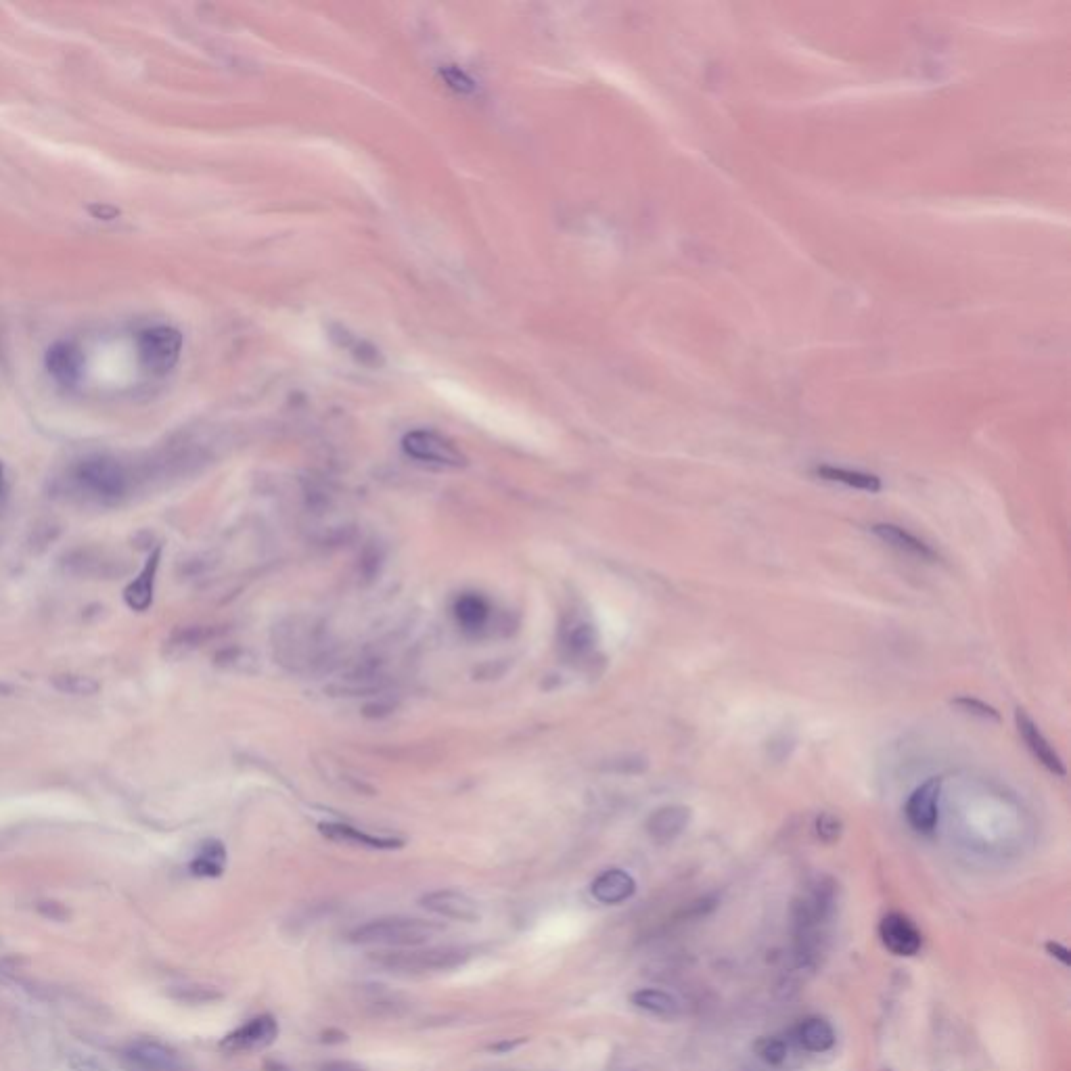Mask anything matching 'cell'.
<instances>
[{"instance_id": "obj_33", "label": "cell", "mask_w": 1071, "mask_h": 1071, "mask_svg": "<svg viewBox=\"0 0 1071 1071\" xmlns=\"http://www.w3.org/2000/svg\"><path fill=\"white\" fill-rule=\"evenodd\" d=\"M321 1071H367V1067H362L354 1061H329L321 1065Z\"/></svg>"}, {"instance_id": "obj_13", "label": "cell", "mask_w": 1071, "mask_h": 1071, "mask_svg": "<svg viewBox=\"0 0 1071 1071\" xmlns=\"http://www.w3.org/2000/svg\"><path fill=\"white\" fill-rule=\"evenodd\" d=\"M44 362H47L49 375L63 387L76 385L82 377V369H84L82 352L74 344H67V341H59V344L51 346Z\"/></svg>"}, {"instance_id": "obj_21", "label": "cell", "mask_w": 1071, "mask_h": 1071, "mask_svg": "<svg viewBox=\"0 0 1071 1071\" xmlns=\"http://www.w3.org/2000/svg\"><path fill=\"white\" fill-rule=\"evenodd\" d=\"M452 613L454 620H457V624L465 632H480L490 622L492 607L482 595H477V592H465V595L454 601Z\"/></svg>"}, {"instance_id": "obj_32", "label": "cell", "mask_w": 1071, "mask_h": 1071, "mask_svg": "<svg viewBox=\"0 0 1071 1071\" xmlns=\"http://www.w3.org/2000/svg\"><path fill=\"white\" fill-rule=\"evenodd\" d=\"M442 76H444L446 84H448L450 88L457 90V93L467 95V93H471V90L475 88V86H473V80H471L465 72H461L459 67H446V70H442Z\"/></svg>"}, {"instance_id": "obj_23", "label": "cell", "mask_w": 1071, "mask_h": 1071, "mask_svg": "<svg viewBox=\"0 0 1071 1071\" xmlns=\"http://www.w3.org/2000/svg\"><path fill=\"white\" fill-rule=\"evenodd\" d=\"M814 473L820 477V480L825 482H835V484H843L848 488H856V490H862V492H879L881 490V480L877 475L873 473H864V471H852V469H843V467H833V465H818L814 469Z\"/></svg>"}, {"instance_id": "obj_30", "label": "cell", "mask_w": 1071, "mask_h": 1071, "mask_svg": "<svg viewBox=\"0 0 1071 1071\" xmlns=\"http://www.w3.org/2000/svg\"><path fill=\"white\" fill-rule=\"evenodd\" d=\"M954 705H956V708L965 710L967 714L979 716V718H984V720H992V722H1000V714H998V710L992 708V705H988V703L982 701V699H975V697L965 695V697H956V699H954Z\"/></svg>"}, {"instance_id": "obj_24", "label": "cell", "mask_w": 1071, "mask_h": 1071, "mask_svg": "<svg viewBox=\"0 0 1071 1071\" xmlns=\"http://www.w3.org/2000/svg\"><path fill=\"white\" fill-rule=\"evenodd\" d=\"M797 1040L810 1053H827L835 1044V1032L827 1019L810 1017L802 1021L800 1030H797Z\"/></svg>"}, {"instance_id": "obj_27", "label": "cell", "mask_w": 1071, "mask_h": 1071, "mask_svg": "<svg viewBox=\"0 0 1071 1071\" xmlns=\"http://www.w3.org/2000/svg\"><path fill=\"white\" fill-rule=\"evenodd\" d=\"M51 682L59 693L74 697H93L101 689V685L93 676L84 674H57L51 678Z\"/></svg>"}, {"instance_id": "obj_17", "label": "cell", "mask_w": 1071, "mask_h": 1071, "mask_svg": "<svg viewBox=\"0 0 1071 1071\" xmlns=\"http://www.w3.org/2000/svg\"><path fill=\"white\" fill-rule=\"evenodd\" d=\"M122 559L109 555L107 551H76L65 559V569L76 576H95V578H109L126 572V567H120Z\"/></svg>"}, {"instance_id": "obj_35", "label": "cell", "mask_w": 1071, "mask_h": 1071, "mask_svg": "<svg viewBox=\"0 0 1071 1071\" xmlns=\"http://www.w3.org/2000/svg\"><path fill=\"white\" fill-rule=\"evenodd\" d=\"M5 490H7L5 471H3V465H0V505H3V500H5Z\"/></svg>"}, {"instance_id": "obj_2", "label": "cell", "mask_w": 1071, "mask_h": 1071, "mask_svg": "<svg viewBox=\"0 0 1071 1071\" xmlns=\"http://www.w3.org/2000/svg\"><path fill=\"white\" fill-rule=\"evenodd\" d=\"M74 490L90 503L118 505L132 488L130 471L113 457H86L70 471Z\"/></svg>"}, {"instance_id": "obj_8", "label": "cell", "mask_w": 1071, "mask_h": 1071, "mask_svg": "<svg viewBox=\"0 0 1071 1071\" xmlns=\"http://www.w3.org/2000/svg\"><path fill=\"white\" fill-rule=\"evenodd\" d=\"M279 1036V1021L272 1015H260L249 1019L241 1028L226 1034L220 1042V1048L226 1053H256L264 1051Z\"/></svg>"}, {"instance_id": "obj_34", "label": "cell", "mask_w": 1071, "mask_h": 1071, "mask_svg": "<svg viewBox=\"0 0 1071 1071\" xmlns=\"http://www.w3.org/2000/svg\"><path fill=\"white\" fill-rule=\"evenodd\" d=\"M1046 948H1048V952H1053V956H1057V959H1061L1063 965H1069V950L1067 948H1063L1061 944H1053V942H1048Z\"/></svg>"}, {"instance_id": "obj_5", "label": "cell", "mask_w": 1071, "mask_h": 1071, "mask_svg": "<svg viewBox=\"0 0 1071 1071\" xmlns=\"http://www.w3.org/2000/svg\"><path fill=\"white\" fill-rule=\"evenodd\" d=\"M139 362L151 377H166L182 354V333L168 325H157L141 331L136 339Z\"/></svg>"}, {"instance_id": "obj_14", "label": "cell", "mask_w": 1071, "mask_h": 1071, "mask_svg": "<svg viewBox=\"0 0 1071 1071\" xmlns=\"http://www.w3.org/2000/svg\"><path fill=\"white\" fill-rule=\"evenodd\" d=\"M597 643L599 636L592 622L584 618H572L563 624L561 649L569 659H574V662H584V659H588L595 653Z\"/></svg>"}, {"instance_id": "obj_31", "label": "cell", "mask_w": 1071, "mask_h": 1071, "mask_svg": "<svg viewBox=\"0 0 1071 1071\" xmlns=\"http://www.w3.org/2000/svg\"><path fill=\"white\" fill-rule=\"evenodd\" d=\"M756 1051H758V1055H760L766 1063H770V1065H781V1063L787 1059L789 1048H787V1044H785L783 1040H779V1038H764V1040L758 1042Z\"/></svg>"}, {"instance_id": "obj_28", "label": "cell", "mask_w": 1071, "mask_h": 1071, "mask_svg": "<svg viewBox=\"0 0 1071 1071\" xmlns=\"http://www.w3.org/2000/svg\"><path fill=\"white\" fill-rule=\"evenodd\" d=\"M212 636V630L210 628H203V626H191V628H182L178 632L172 634V638L168 641V651L170 655L174 657H180V655H187L189 651L197 649L199 645H203L208 638Z\"/></svg>"}, {"instance_id": "obj_19", "label": "cell", "mask_w": 1071, "mask_h": 1071, "mask_svg": "<svg viewBox=\"0 0 1071 1071\" xmlns=\"http://www.w3.org/2000/svg\"><path fill=\"white\" fill-rule=\"evenodd\" d=\"M159 559H162V549L157 546V549L149 555L145 567L141 569L139 578H134L126 586L124 601L132 611H147L151 607L153 592H155V576H157V569H159Z\"/></svg>"}, {"instance_id": "obj_1", "label": "cell", "mask_w": 1071, "mask_h": 1071, "mask_svg": "<svg viewBox=\"0 0 1071 1071\" xmlns=\"http://www.w3.org/2000/svg\"><path fill=\"white\" fill-rule=\"evenodd\" d=\"M272 653L295 674H316L333 662L335 643L325 622L314 615H289L272 630Z\"/></svg>"}, {"instance_id": "obj_22", "label": "cell", "mask_w": 1071, "mask_h": 1071, "mask_svg": "<svg viewBox=\"0 0 1071 1071\" xmlns=\"http://www.w3.org/2000/svg\"><path fill=\"white\" fill-rule=\"evenodd\" d=\"M329 333H331V339L335 341V344H337L341 350L350 352L360 364H364V367H373V369H377V367H381V364H383V356H381L379 348H375V346L371 344V341L360 339L358 335L350 333L346 327H341V325H333V327L329 329Z\"/></svg>"}, {"instance_id": "obj_20", "label": "cell", "mask_w": 1071, "mask_h": 1071, "mask_svg": "<svg viewBox=\"0 0 1071 1071\" xmlns=\"http://www.w3.org/2000/svg\"><path fill=\"white\" fill-rule=\"evenodd\" d=\"M321 833L331 839V841H339V843H352V846H362V848H369V850H396V848H402V841L396 839V837H383V835H371V833H364L352 825H344V823H323L321 825Z\"/></svg>"}, {"instance_id": "obj_16", "label": "cell", "mask_w": 1071, "mask_h": 1071, "mask_svg": "<svg viewBox=\"0 0 1071 1071\" xmlns=\"http://www.w3.org/2000/svg\"><path fill=\"white\" fill-rule=\"evenodd\" d=\"M691 823V808L672 804L657 808L647 820V833L657 843H670Z\"/></svg>"}, {"instance_id": "obj_9", "label": "cell", "mask_w": 1071, "mask_h": 1071, "mask_svg": "<svg viewBox=\"0 0 1071 1071\" xmlns=\"http://www.w3.org/2000/svg\"><path fill=\"white\" fill-rule=\"evenodd\" d=\"M124 1061L130 1071H185L174 1048L155 1038L132 1042L124 1051Z\"/></svg>"}, {"instance_id": "obj_25", "label": "cell", "mask_w": 1071, "mask_h": 1071, "mask_svg": "<svg viewBox=\"0 0 1071 1071\" xmlns=\"http://www.w3.org/2000/svg\"><path fill=\"white\" fill-rule=\"evenodd\" d=\"M226 867V850L218 839L205 841L199 848L197 856L191 860V873L195 877L214 879L224 873Z\"/></svg>"}, {"instance_id": "obj_11", "label": "cell", "mask_w": 1071, "mask_h": 1071, "mask_svg": "<svg viewBox=\"0 0 1071 1071\" xmlns=\"http://www.w3.org/2000/svg\"><path fill=\"white\" fill-rule=\"evenodd\" d=\"M421 904L444 919L452 921H465V923H477L482 919L480 904H477L471 896L457 892V890H438L429 892L421 898Z\"/></svg>"}, {"instance_id": "obj_7", "label": "cell", "mask_w": 1071, "mask_h": 1071, "mask_svg": "<svg viewBox=\"0 0 1071 1071\" xmlns=\"http://www.w3.org/2000/svg\"><path fill=\"white\" fill-rule=\"evenodd\" d=\"M940 795H942V779L931 777L921 787H917L910 793L908 802L904 806V816L908 825L913 827L921 835H933L940 823Z\"/></svg>"}, {"instance_id": "obj_3", "label": "cell", "mask_w": 1071, "mask_h": 1071, "mask_svg": "<svg viewBox=\"0 0 1071 1071\" xmlns=\"http://www.w3.org/2000/svg\"><path fill=\"white\" fill-rule=\"evenodd\" d=\"M444 931V925L425 919L387 917L373 919L356 927L350 933V942L362 946H385V948H417Z\"/></svg>"}, {"instance_id": "obj_15", "label": "cell", "mask_w": 1071, "mask_h": 1071, "mask_svg": "<svg viewBox=\"0 0 1071 1071\" xmlns=\"http://www.w3.org/2000/svg\"><path fill=\"white\" fill-rule=\"evenodd\" d=\"M871 530L881 542L890 544L892 549H896V551H900V553H904L908 557H915V559L929 561V563H933L938 559V553L933 551L927 542H923L915 534H910L908 530L896 526V523H875Z\"/></svg>"}, {"instance_id": "obj_18", "label": "cell", "mask_w": 1071, "mask_h": 1071, "mask_svg": "<svg viewBox=\"0 0 1071 1071\" xmlns=\"http://www.w3.org/2000/svg\"><path fill=\"white\" fill-rule=\"evenodd\" d=\"M590 892L601 904H622L634 896L636 881L622 869H609L592 881Z\"/></svg>"}, {"instance_id": "obj_4", "label": "cell", "mask_w": 1071, "mask_h": 1071, "mask_svg": "<svg viewBox=\"0 0 1071 1071\" xmlns=\"http://www.w3.org/2000/svg\"><path fill=\"white\" fill-rule=\"evenodd\" d=\"M471 956L465 948H410V950H383L375 952L371 959L390 971L400 973H427V971H450L463 965Z\"/></svg>"}, {"instance_id": "obj_29", "label": "cell", "mask_w": 1071, "mask_h": 1071, "mask_svg": "<svg viewBox=\"0 0 1071 1071\" xmlns=\"http://www.w3.org/2000/svg\"><path fill=\"white\" fill-rule=\"evenodd\" d=\"M816 835L820 841L835 843L843 833V820L833 812H823L816 818Z\"/></svg>"}, {"instance_id": "obj_26", "label": "cell", "mask_w": 1071, "mask_h": 1071, "mask_svg": "<svg viewBox=\"0 0 1071 1071\" xmlns=\"http://www.w3.org/2000/svg\"><path fill=\"white\" fill-rule=\"evenodd\" d=\"M632 1005L643 1009L651 1015H657V1017H674L678 1015V1000L674 996H670L668 992H662V990H653V988H645V990H638L630 996Z\"/></svg>"}, {"instance_id": "obj_6", "label": "cell", "mask_w": 1071, "mask_h": 1071, "mask_svg": "<svg viewBox=\"0 0 1071 1071\" xmlns=\"http://www.w3.org/2000/svg\"><path fill=\"white\" fill-rule=\"evenodd\" d=\"M402 450L419 463L459 469L467 465L465 454L448 438L431 429H413L402 438Z\"/></svg>"}, {"instance_id": "obj_12", "label": "cell", "mask_w": 1071, "mask_h": 1071, "mask_svg": "<svg viewBox=\"0 0 1071 1071\" xmlns=\"http://www.w3.org/2000/svg\"><path fill=\"white\" fill-rule=\"evenodd\" d=\"M883 946L896 956H915L921 950V931L915 923L900 913L885 915L879 925Z\"/></svg>"}, {"instance_id": "obj_10", "label": "cell", "mask_w": 1071, "mask_h": 1071, "mask_svg": "<svg viewBox=\"0 0 1071 1071\" xmlns=\"http://www.w3.org/2000/svg\"><path fill=\"white\" fill-rule=\"evenodd\" d=\"M1015 724H1017V731H1019V737L1023 739L1025 747L1030 749V754L1048 770L1051 774H1055V777L1059 779H1065L1067 774V768H1065V762L1061 760V756L1057 754V749L1048 743V739L1042 735V731L1038 728V724L1030 718V714L1025 710H1017L1015 712Z\"/></svg>"}]
</instances>
